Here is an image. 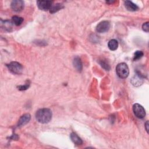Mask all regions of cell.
I'll list each match as a JSON object with an SVG mask.
<instances>
[{
    "label": "cell",
    "mask_w": 149,
    "mask_h": 149,
    "mask_svg": "<svg viewBox=\"0 0 149 149\" xmlns=\"http://www.w3.org/2000/svg\"><path fill=\"white\" fill-rule=\"evenodd\" d=\"M52 114L48 108H42L39 110L36 114L37 121L41 124H47L52 119Z\"/></svg>",
    "instance_id": "1"
},
{
    "label": "cell",
    "mask_w": 149,
    "mask_h": 149,
    "mask_svg": "<svg viewBox=\"0 0 149 149\" xmlns=\"http://www.w3.org/2000/svg\"><path fill=\"white\" fill-rule=\"evenodd\" d=\"M116 72L120 78L126 79L129 74V70L127 64L125 63L119 64L116 67Z\"/></svg>",
    "instance_id": "2"
},
{
    "label": "cell",
    "mask_w": 149,
    "mask_h": 149,
    "mask_svg": "<svg viewBox=\"0 0 149 149\" xmlns=\"http://www.w3.org/2000/svg\"><path fill=\"white\" fill-rule=\"evenodd\" d=\"M7 66L9 71L14 74L19 75V74H21L23 72L22 65L18 62H11Z\"/></svg>",
    "instance_id": "3"
},
{
    "label": "cell",
    "mask_w": 149,
    "mask_h": 149,
    "mask_svg": "<svg viewBox=\"0 0 149 149\" xmlns=\"http://www.w3.org/2000/svg\"><path fill=\"white\" fill-rule=\"evenodd\" d=\"M133 111L135 115L140 119H142L146 116L144 108L139 104H135L133 106Z\"/></svg>",
    "instance_id": "4"
},
{
    "label": "cell",
    "mask_w": 149,
    "mask_h": 149,
    "mask_svg": "<svg viewBox=\"0 0 149 149\" xmlns=\"http://www.w3.org/2000/svg\"><path fill=\"white\" fill-rule=\"evenodd\" d=\"M110 27L111 25L108 21H102L97 24L96 27V31L100 33H105L109 31Z\"/></svg>",
    "instance_id": "5"
},
{
    "label": "cell",
    "mask_w": 149,
    "mask_h": 149,
    "mask_svg": "<svg viewBox=\"0 0 149 149\" xmlns=\"http://www.w3.org/2000/svg\"><path fill=\"white\" fill-rule=\"evenodd\" d=\"M24 2L22 0H15L11 3V8L13 11L19 12L24 8Z\"/></svg>",
    "instance_id": "6"
},
{
    "label": "cell",
    "mask_w": 149,
    "mask_h": 149,
    "mask_svg": "<svg viewBox=\"0 0 149 149\" xmlns=\"http://www.w3.org/2000/svg\"><path fill=\"white\" fill-rule=\"evenodd\" d=\"M52 1H37V5L39 8L42 11L50 10L52 6Z\"/></svg>",
    "instance_id": "7"
},
{
    "label": "cell",
    "mask_w": 149,
    "mask_h": 149,
    "mask_svg": "<svg viewBox=\"0 0 149 149\" xmlns=\"http://www.w3.org/2000/svg\"><path fill=\"white\" fill-rule=\"evenodd\" d=\"M31 116L29 114H26L23 115L20 118L19 120L18 121V127H21L25 125L30 121V120H31Z\"/></svg>",
    "instance_id": "8"
},
{
    "label": "cell",
    "mask_w": 149,
    "mask_h": 149,
    "mask_svg": "<svg viewBox=\"0 0 149 149\" xmlns=\"http://www.w3.org/2000/svg\"><path fill=\"white\" fill-rule=\"evenodd\" d=\"M125 7L129 11H136L139 10L138 6L131 1H125Z\"/></svg>",
    "instance_id": "9"
},
{
    "label": "cell",
    "mask_w": 149,
    "mask_h": 149,
    "mask_svg": "<svg viewBox=\"0 0 149 149\" xmlns=\"http://www.w3.org/2000/svg\"><path fill=\"white\" fill-rule=\"evenodd\" d=\"M1 24H2V27L5 30V31L8 32L12 31V30L13 29V25H14V23L12 21L8 20L2 21Z\"/></svg>",
    "instance_id": "10"
},
{
    "label": "cell",
    "mask_w": 149,
    "mask_h": 149,
    "mask_svg": "<svg viewBox=\"0 0 149 149\" xmlns=\"http://www.w3.org/2000/svg\"><path fill=\"white\" fill-rule=\"evenodd\" d=\"M73 64L74 65V67L76 68V69L78 72H81L83 68L82 63L80 58L79 57H75L73 59Z\"/></svg>",
    "instance_id": "11"
},
{
    "label": "cell",
    "mask_w": 149,
    "mask_h": 149,
    "mask_svg": "<svg viewBox=\"0 0 149 149\" xmlns=\"http://www.w3.org/2000/svg\"><path fill=\"white\" fill-rule=\"evenodd\" d=\"M71 139L73 142V143H75L76 145H81L83 144V141L81 139L80 137H79V136L76 134L75 133H72L70 135Z\"/></svg>",
    "instance_id": "12"
},
{
    "label": "cell",
    "mask_w": 149,
    "mask_h": 149,
    "mask_svg": "<svg viewBox=\"0 0 149 149\" xmlns=\"http://www.w3.org/2000/svg\"><path fill=\"white\" fill-rule=\"evenodd\" d=\"M132 83L133 85L135 86H139L142 84L143 83V78L142 76L139 75V74H137L136 76H135L132 79Z\"/></svg>",
    "instance_id": "13"
},
{
    "label": "cell",
    "mask_w": 149,
    "mask_h": 149,
    "mask_svg": "<svg viewBox=\"0 0 149 149\" xmlns=\"http://www.w3.org/2000/svg\"><path fill=\"white\" fill-rule=\"evenodd\" d=\"M63 8H64L63 4H62L61 3H56L54 5H52V6L49 11L51 14H54V13L58 12V11L61 10Z\"/></svg>",
    "instance_id": "14"
},
{
    "label": "cell",
    "mask_w": 149,
    "mask_h": 149,
    "mask_svg": "<svg viewBox=\"0 0 149 149\" xmlns=\"http://www.w3.org/2000/svg\"><path fill=\"white\" fill-rule=\"evenodd\" d=\"M108 47L110 50L115 51L118 47V42L115 39H112L109 41L108 43Z\"/></svg>",
    "instance_id": "15"
},
{
    "label": "cell",
    "mask_w": 149,
    "mask_h": 149,
    "mask_svg": "<svg viewBox=\"0 0 149 149\" xmlns=\"http://www.w3.org/2000/svg\"><path fill=\"white\" fill-rule=\"evenodd\" d=\"M12 22H13L14 24H15L17 26H20V24H22V23L23 22V18L22 17H20V16H14L12 17Z\"/></svg>",
    "instance_id": "16"
},
{
    "label": "cell",
    "mask_w": 149,
    "mask_h": 149,
    "mask_svg": "<svg viewBox=\"0 0 149 149\" xmlns=\"http://www.w3.org/2000/svg\"><path fill=\"white\" fill-rule=\"evenodd\" d=\"M143 55L144 54L142 51H136L134 54L133 60L134 61L138 60V59H140L143 56Z\"/></svg>",
    "instance_id": "17"
},
{
    "label": "cell",
    "mask_w": 149,
    "mask_h": 149,
    "mask_svg": "<svg viewBox=\"0 0 149 149\" xmlns=\"http://www.w3.org/2000/svg\"><path fill=\"white\" fill-rule=\"evenodd\" d=\"M100 64L101 65V66L104 68L105 69V70L107 71H109L110 69V66L109 65V64L105 61H104V60H101L100 62Z\"/></svg>",
    "instance_id": "18"
},
{
    "label": "cell",
    "mask_w": 149,
    "mask_h": 149,
    "mask_svg": "<svg viewBox=\"0 0 149 149\" xmlns=\"http://www.w3.org/2000/svg\"><path fill=\"white\" fill-rule=\"evenodd\" d=\"M142 29L143 31L147 33L149 31V26H148V22H147L146 23H144L142 25Z\"/></svg>",
    "instance_id": "19"
},
{
    "label": "cell",
    "mask_w": 149,
    "mask_h": 149,
    "mask_svg": "<svg viewBox=\"0 0 149 149\" xmlns=\"http://www.w3.org/2000/svg\"><path fill=\"white\" fill-rule=\"evenodd\" d=\"M29 85H30V84L27 83H26V84H24V85L19 86L18 87L19 90H26V89H27V88H29Z\"/></svg>",
    "instance_id": "20"
},
{
    "label": "cell",
    "mask_w": 149,
    "mask_h": 149,
    "mask_svg": "<svg viewBox=\"0 0 149 149\" xmlns=\"http://www.w3.org/2000/svg\"><path fill=\"white\" fill-rule=\"evenodd\" d=\"M145 129H146L147 132L148 133V121H147L145 124Z\"/></svg>",
    "instance_id": "21"
}]
</instances>
